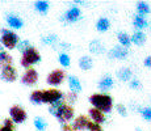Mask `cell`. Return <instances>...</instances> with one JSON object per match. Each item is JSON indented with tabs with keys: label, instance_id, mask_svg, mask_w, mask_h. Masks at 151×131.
<instances>
[{
	"label": "cell",
	"instance_id": "6da1fadb",
	"mask_svg": "<svg viewBox=\"0 0 151 131\" xmlns=\"http://www.w3.org/2000/svg\"><path fill=\"white\" fill-rule=\"evenodd\" d=\"M88 101L92 105V107H96L104 114L110 113L113 109V98L112 96L106 94V93H93L89 96Z\"/></svg>",
	"mask_w": 151,
	"mask_h": 131
},
{
	"label": "cell",
	"instance_id": "7a4b0ae2",
	"mask_svg": "<svg viewBox=\"0 0 151 131\" xmlns=\"http://www.w3.org/2000/svg\"><path fill=\"white\" fill-rule=\"evenodd\" d=\"M40 62H41V54H40V51L37 50L36 47H33V46L21 54L20 64L27 69L32 68L34 64H37V63H40Z\"/></svg>",
	"mask_w": 151,
	"mask_h": 131
},
{
	"label": "cell",
	"instance_id": "3957f363",
	"mask_svg": "<svg viewBox=\"0 0 151 131\" xmlns=\"http://www.w3.org/2000/svg\"><path fill=\"white\" fill-rule=\"evenodd\" d=\"M54 117L58 119V122L62 125H66V123H70V121H72V119H75V110L74 107H72V105H70L66 102H63L60 105L59 107H58V110L55 112Z\"/></svg>",
	"mask_w": 151,
	"mask_h": 131
},
{
	"label": "cell",
	"instance_id": "277c9868",
	"mask_svg": "<svg viewBox=\"0 0 151 131\" xmlns=\"http://www.w3.org/2000/svg\"><path fill=\"white\" fill-rule=\"evenodd\" d=\"M19 42H20V38H19V36H17L16 31L11 30V29H3L1 30L0 43L4 46V49H8V50L17 49Z\"/></svg>",
	"mask_w": 151,
	"mask_h": 131
},
{
	"label": "cell",
	"instance_id": "5b68a950",
	"mask_svg": "<svg viewBox=\"0 0 151 131\" xmlns=\"http://www.w3.org/2000/svg\"><path fill=\"white\" fill-rule=\"evenodd\" d=\"M65 93L60 92L57 88H47L43 91V104H47L49 106L53 104H57L59 101L65 100Z\"/></svg>",
	"mask_w": 151,
	"mask_h": 131
},
{
	"label": "cell",
	"instance_id": "8992f818",
	"mask_svg": "<svg viewBox=\"0 0 151 131\" xmlns=\"http://www.w3.org/2000/svg\"><path fill=\"white\" fill-rule=\"evenodd\" d=\"M65 79H66V72L60 68H57L47 74V76H46V83L50 85V88H57L58 85L63 84Z\"/></svg>",
	"mask_w": 151,
	"mask_h": 131
},
{
	"label": "cell",
	"instance_id": "52a82bcc",
	"mask_svg": "<svg viewBox=\"0 0 151 131\" xmlns=\"http://www.w3.org/2000/svg\"><path fill=\"white\" fill-rule=\"evenodd\" d=\"M9 117L14 123L21 125L27 121L28 114L22 106H20V105H13V106L9 107Z\"/></svg>",
	"mask_w": 151,
	"mask_h": 131
},
{
	"label": "cell",
	"instance_id": "ba28073f",
	"mask_svg": "<svg viewBox=\"0 0 151 131\" xmlns=\"http://www.w3.org/2000/svg\"><path fill=\"white\" fill-rule=\"evenodd\" d=\"M38 79H40V75L36 68H28V69H25V72L22 74L21 83L27 87H33L37 84Z\"/></svg>",
	"mask_w": 151,
	"mask_h": 131
},
{
	"label": "cell",
	"instance_id": "9c48e42d",
	"mask_svg": "<svg viewBox=\"0 0 151 131\" xmlns=\"http://www.w3.org/2000/svg\"><path fill=\"white\" fill-rule=\"evenodd\" d=\"M0 77L5 83H14L17 80V69L13 66H8L0 71Z\"/></svg>",
	"mask_w": 151,
	"mask_h": 131
},
{
	"label": "cell",
	"instance_id": "30bf717a",
	"mask_svg": "<svg viewBox=\"0 0 151 131\" xmlns=\"http://www.w3.org/2000/svg\"><path fill=\"white\" fill-rule=\"evenodd\" d=\"M82 19V11L79 7H71L70 9H67L63 14V21L66 22H76Z\"/></svg>",
	"mask_w": 151,
	"mask_h": 131
},
{
	"label": "cell",
	"instance_id": "8fae6325",
	"mask_svg": "<svg viewBox=\"0 0 151 131\" xmlns=\"http://www.w3.org/2000/svg\"><path fill=\"white\" fill-rule=\"evenodd\" d=\"M127 54H129V50H127L126 47H124V46H114V47L109 52H108V57L110 59H126Z\"/></svg>",
	"mask_w": 151,
	"mask_h": 131
},
{
	"label": "cell",
	"instance_id": "7c38bea8",
	"mask_svg": "<svg viewBox=\"0 0 151 131\" xmlns=\"http://www.w3.org/2000/svg\"><path fill=\"white\" fill-rule=\"evenodd\" d=\"M89 121H91V119L87 117V115L80 114V115H78V117L74 119L72 126H74L75 131H84V130H87V126H88Z\"/></svg>",
	"mask_w": 151,
	"mask_h": 131
},
{
	"label": "cell",
	"instance_id": "4fadbf2b",
	"mask_svg": "<svg viewBox=\"0 0 151 131\" xmlns=\"http://www.w3.org/2000/svg\"><path fill=\"white\" fill-rule=\"evenodd\" d=\"M88 115H89V118H91L92 122H96V123H99V125L104 123V122L106 121L105 114H104L103 112H100L99 109H96V107H92V106L89 107L88 109Z\"/></svg>",
	"mask_w": 151,
	"mask_h": 131
},
{
	"label": "cell",
	"instance_id": "5bb4252c",
	"mask_svg": "<svg viewBox=\"0 0 151 131\" xmlns=\"http://www.w3.org/2000/svg\"><path fill=\"white\" fill-rule=\"evenodd\" d=\"M7 24L9 28L12 29H21L24 26V21H22L21 17L16 16V14H8L7 16Z\"/></svg>",
	"mask_w": 151,
	"mask_h": 131
},
{
	"label": "cell",
	"instance_id": "9a60e30c",
	"mask_svg": "<svg viewBox=\"0 0 151 131\" xmlns=\"http://www.w3.org/2000/svg\"><path fill=\"white\" fill-rule=\"evenodd\" d=\"M114 85V80H113V77L110 76V75H105L104 77H101V80L99 81V89H101V91H109L112 87Z\"/></svg>",
	"mask_w": 151,
	"mask_h": 131
},
{
	"label": "cell",
	"instance_id": "2e32d148",
	"mask_svg": "<svg viewBox=\"0 0 151 131\" xmlns=\"http://www.w3.org/2000/svg\"><path fill=\"white\" fill-rule=\"evenodd\" d=\"M68 87H70V91L75 92V93L82 92V89H83L82 83H80V80L78 79V76H75V75H71V76L68 77Z\"/></svg>",
	"mask_w": 151,
	"mask_h": 131
},
{
	"label": "cell",
	"instance_id": "e0dca14e",
	"mask_svg": "<svg viewBox=\"0 0 151 131\" xmlns=\"http://www.w3.org/2000/svg\"><path fill=\"white\" fill-rule=\"evenodd\" d=\"M78 64H79V67L83 71H88V69H91L92 67H93V60H92V58L88 57V55H83V57L79 58Z\"/></svg>",
	"mask_w": 151,
	"mask_h": 131
},
{
	"label": "cell",
	"instance_id": "ac0fdd59",
	"mask_svg": "<svg viewBox=\"0 0 151 131\" xmlns=\"http://www.w3.org/2000/svg\"><path fill=\"white\" fill-rule=\"evenodd\" d=\"M104 45L101 43L100 39H93L89 42V51L92 52V54H96V55H100L104 52Z\"/></svg>",
	"mask_w": 151,
	"mask_h": 131
},
{
	"label": "cell",
	"instance_id": "d6986e66",
	"mask_svg": "<svg viewBox=\"0 0 151 131\" xmlns=\"http://www.w3.org/2000/svg\"><path fill=\"white\" fill-rule=\"evenodd\" d=\"M12 62H13V57L8 51L0 52V68L1 69L4 68V67L12 66Z\"/></svg>",
	"mask_w": 151,
	"mask_h": 131
},
{
	"label": "cell",
	"instance_id": "ffe728a7",
	"mask_svg": "<svg viewBox=\"0 0 151 131\" xmlns=\"http://www.w3.org/2000/svg\"><path fill=\"white\" fill-rule=\"evenodd\" d=\"M132 76H133V72L129 67H122L117 71V77L120 79L121 81H129L132 80Z\"/></svg>",
	"mask_w": 151,
	"mask_h": 131
},
{
	"label": "cell",
	"instance_id": "44dd1931",
	"mask_svg": "<svg viewBox=\"0 0 151 131\" xmlns=\"http://www.w3.org/2000/svg\"><path fill=\"white\" fill-rule=\"evenodd\" d=\"M29 100L33 105H41L43 104V91H33L29 96Z\"/></svg>",
	"mask_w": 151,
	"mask_h": 131
},
{
	"label": "cell",
	"instance_id": "7402d4cb",
	"mask_svg": "<svg viewBox=\"0 0 151 131\" xmlns=\"http://www.w3.org/2000/svg\"><path fill=\"white\" fill-rule=\"evenodd\" d=\"M109 28H110V21L106 19V17H100V19L97 20V22H96L97 31H100V33H104V31L109 30Z\"/></svg>",
	"mask_w": 151,
	"mask_h": 131
},
{
	"label": "cell",
	"instance_id": "603a6c76",
	"mask_svg": "<svg viewBox=\"0 0 151 131\" xmlns=\"http://www.w3.org/2000/svg\"><path fill=\"white\" fill-rule=\"evenodd\" d=\"M117 38H118L120 45L124 46V47H126V49L129 47L130 43H132V37H130L126 31H120V33L117 34Z\"/></svg>",
	"mask_w": 151,
	"mask_h": 131
},
{
	"label": "cell",
	"instance_id": "cb8c5ba5",
	"mask_svg": "<svg viewBox=\"0 0 151 131\" xmlns=\"http://www.w3.org/2000/svg\"><path fill=\"white\" fill-rule=\"evenodd\" d=\"M49 8H50V3L45 1V0H38V1L34 3V9H36L37 12L42 13V14L47 13Z\"/></svg>",
	"mask_w": 151,
	"mask_h": 131
},
{
	"label": "cell",
	"instance_id": "d4e9b609",
	"mask_svg": "<svg viewBox=\"0 0 151 131\" xmlns=\"http://www.w3.org/2000/svg\"><path fill=\"white\" fill-rule=\"evenodd\" d=\"M132 42L137 46H142L146 42V34H145L143 31H135L132 36Z\"/></svg>",
	"mask_w": 151,
	"mask_h": 131
},
{
	"label": "cell",
	"instance_id": "484cf974",
	"mask_svg": "<svg viewBox=\"0 0 151 131\" xmlns=\"http://www.w3.org/2000/svg\"><path fill=\"white\" fill-rule=\"evenodd\" d=\"M33 125H34V127H36V130H38V131H45L47 129V122H46V119L42 118V117L34 118Z\"/></svg>",
	"mask_w": 151,
	"mask_h": 131
},
{
	"label": "cell",
	"instance_id": "4316f807",
	"mask_svg": "<svg viewBox=\"0 0 151 131\" xmlns=\"http://www.w3.org/2000/svg\"><path fill=\"white\" fill-rule=\"evenodd\" d=\"M137 11H138V14L139 16H143L145 14H149L150 13V5L145 1H139L137 3Z\"/></svg>",
	"mask_w": 151,
	"mask_h": 131
},
{
	"label": "cell",
	"instance_id": "83f0119b",
	"mask_svg": "<svg viewBox=\"0 0 151 131\" xmlns=\"http://www.w3.org/2000/svg\"><path fill=\"white\" fill-rule=\"evenodd\" d=\"M133 24H134V26H135L137 29L147 28V21H146V19H145L143 16H139V14H137V16L134 17V20H133Z\"/></svg>",
	"mask_w": 151,
	"mask_h": 131
},
{
	"label": "cell",
	"instance_id": "f1b7e54d",
	"mask_svg": "<svg viewBox=\"0 0 151 131\" xmlns=\"http://www.w3.org/2000/svg\"><path fill=\"white\" fill-rule=\"evenodd\" d=\"M42 43L50 45V46H55L59 43V41H58V37L55 36V34H49V36L42 37Z\"/></svg>",
	"mask_w": 151,
	"mask_h": 131
},
{
	"label": "cell",
	"instance_id": "f546056e",
	"mask_svg": "<svg viewBox=\"0 0 151 131\" xmlns=\"http://www.w3.org/2000/svg\"><path fill=\"white\" fill-rule=\"evenodd\" d=\"M58 62L60 63L62 67H68L71 64V58L68 57L67 52H60L59 57H58Z\"/></svg>",
	"mask_w": 151,
	"mask_h": 131
},
{
	"label": "cell",
	"instance_id": "4dcf8cb0",
	"mask_svg": "<svg viewBox=\"0 0 151 131\" xmlns=\"http://www.w3.org/2000/svg\"><path fill=\"white\" fill-rule=\"evenodd\" d=\"M65 100L67 101V102H70V104H75V102L78 101V93H75V92H71V91H70L68 93H66Z\"/></svg>",
	"mask_w": 151,
	"mask_h": 131
},
{
	"label": "cell",
	"instance_id": "1f68e13d",
	"mask_svg": "<svg viewBox=\"0 0 151 131\" xmlns=\"http://www.w3.org/2000/svg\"><path fill=\"white\" fill-rule=\"evenodd\" d=\"M30 47H32V45H30L29 41H20L19 45H17V49H19V51H21V54L24 51H27L28 49H30Z\"/></svg>",
	"mask_w": 151,
	"mask_h": 131
},
{
	"label": "cell",
	"instance_id": "d6a6232c",
	"mask_svg": "<svg viewBox=\"0 0 151 131\" xmlns=\"http://www.w3.org/2000/svg\"><path fill=\"white\" fill-rule=\"evenodd\" d=\"M87 130L88 131H103V127H101V125L96 123V122L89 121L88 126H87Z\"/></svg>",
	"mask_w": 151,
	"mask_h": 131
},
{
	"label": "cell",
	"instance_id": "836d02e7",
	"mask_svg": "<svg viewBox=\"0 0 151 131\" xmlns=\"http://www.w3.org/2000/svg\"><path fill=\"white\" fill-rule=\"evenodd\" d=\"M139 112L146 121H151V107H142Z\"/></svg>",
	"mask_w": 151,
	"mask_h": 131
},
{
	"label": "cell",
	"instance_id": "e575fe53",
	"mask_svg": "<svg viewBox=\"0 0 151 131\" xmlns=\"http://www.w3.org/2000/svg\"><path fill=\"white\" fill-rule=\"evenodd\" d=\"M116 110H117V113L120 115H122V117H126V115H127L126 106L122 105V104H117V105H116Z\"/></svg>",
	"mask_w": 151,
	"mask_h": 131
},
{
	"label": "cell",
	"instance_id": "d590c367",
	"mask_svg": "<svg viewBox=\"0 0 151 131\" xmlns=\"http://www.w3.org/2000/svg\"><path fill=\"white\" fill-rule=\"evenodd\" d=\"M141 87H142V84H141V81H139L138 79H133V80L130 81V88H133V89H141Z\"/></svg>",
	"mask_w": 151,
	"mask_h": 131
},
{
	"label": "cell",
	"instance_id": "8d00e7d4",
	"mask_svg": "<svg viewBox=\"0 0 151 131\" xmlns=\"http://www.w3.org/2000/svg\"><path fill=\"white\" fill-rule=\"evenodd\" d=\"M3 126H7V127H12L14 129V122L12 121L11 118H5L4 121H3Z\"/></svg>",
	"mask_w": 151,
	"mask_h": 131
},
{
	"label": "cell",
	"instance_id": "74e56055",
	"mask_svg": "<svg viewBox=\"0 0 151 131\" xmlns=\"http://www.w3.org/2000/svg\"><path fill=\"white\" fill-rule=\"evenodd\" d=\"M62 131H75V129L71 123H66L62 126Z\"/></svg>",
	"mask_w": 151,
	"mask_h": 131
},
{
	"label": "cell",
	"instance_id": "f35d334b",
	"mask_svg": "<svg viewBox=\"0 0 151 131\" xmlns=\"http://www.w3.org/2000/svg\"><path fill=\"white\" fill-rule=\"evenodd\" d=\"M59 47L63 49V50H70V49H71V45H70V43H66V42H60Z\"/></svg>",
	"mask_w": 151,
	"mask_h": 131
},
{
	"label": "cell",
	"instance_id": "ab89813d",
	"mask_svg": "<svg viewBox=\"0 0 151 131\" xmlns=\"http://www.w3.org/2000/svg\"><path fill=\"white\" fill-rule=\"evenodd\" d=\"M145 66H146V67H151V57H147L146 58V59H145Z\"/></svg>",
	"mask_w": 151,
	"mask_h": 131
},
{
	"label": "cell",
	"instance_id": "60d3db41",
	"mask_svg": "<svg viewBox=\"0 0 151 131\" xmlns=\"http://www.w3.org/2000/svg\"><path fill=\"white\" fill-rule=\"evenodd\" d=\"M0 131H14V129H12V127H7V126H1L0 127Z\"/></svg>",
	"mask_w": 151,
	"mask_h": 131
},
{
	"label": "cell",
	"instance_id": "b9f144b4",
	"mask_svg": "<svg viewBox=\"0 0 151 131\" xmlns=\"http://www.w3.org/2000/svg\"><path fill=\"white\" fill-rule=\"evenodd\" d=\"M3 51H4V46H3L1 43H0V52H3Z\"/></svg>",
	"mask_w": 151,
	"mask_h": 131
},
{
	"label": "cell",
	"instance_id": "7bdbcfd3",
	"mask_svg": "<svg viewBox=\"0 0 151 131\" xmlns=\"http://www.w3.org/2000/svg\"><path fill=\"white\" fill-rule=\"evenodd\" d=\"M135 131H141V129H137V130H135Z\"/></svg>",
	"mask_w": 151,
	"mask_h": 131
}]
</instances>
